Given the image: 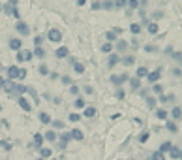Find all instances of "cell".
Masks as SVG:
<instances>
[{
	"label": "cell",
	"mask_w": 182,
	"mask_h": 160,
	"mask_svg": "<svg viewBox=\"0 0 182 160\" xmlns=\"http://www.w3.org/2000/svg\"><path fill=\"white\" fill-rule=\"evenodd\" d=\"M15 30H17V32L21 34V36H28V34H30V27L27 25L25 21H21V19H19L17 23H15Z\"/></svg>",
	"instance_id": "1"
},
{
	"label": "cell",
	"mask_w": 182,
	"mask_h": 160,
	"mask_svg": "<svg viewBox=\"0 0 182 160\" xmlns=\"http://www.w3.org/2000/svg\"><path fill=\"white\" fill-rule=\"evenodd\" d=\"M32 57H34V55H32V51H28V49H19L17 55H15V58H17L19 62H28Z\"/></svg>",
	"instance_id": "2"
},
{
	"label": "cell",
	"mask_w": 182,
	"mask_h": 160,
	"mask_svg": "<svg viewBox=\"0 0 182 160\" xmlns=\"http://www.w3.org/2000/svg\"><path fill=\"white\" fill-rule=\"evenodd\" d=\"M47 40L53 41V43H58V41H62V32H60L58 28H49V32H47Z\"/></svg>",
	"instance_id": "3"
},
{
	"label": "cell",
	"mask_w": 182,
	"mask_h": 160,
	"mask_svg": "<svg viewBox=\"0 0 182 160\" xmlns=\"http://www.w3.org/2000/svg\"><path fill=\"white\" fill-rule=\"evenodd\" d=\"M17 104H19V107H21L23 111H27V113L32 111V104H30L25 96H17Z\"/></svg>",
	"instance_id": "4"
},
{
	"label": "cell",
	"mask_w": 182,
	"mask_h": 160,
	"mask_svg": "<svg viewBox=\"0 0 182 160\" xmlns=\"http://www.w3.org/2000/svg\"><path fill=\"white\" fill-rule=\"evenodd\" d=\"M6 74H8V79L10 81H15L17 77H19V66H10V68H6Z\"/></svg>",
	"instance_id": "5"
},
{
	"label": "cell",
	"mask_w": 182,
	"mask_h": 160,
	"mask_svg": "<svg viewBox=\"0 0 182 160\" xmlns=\"http://www.w3.org/2000/svg\"><path fill=\"white\" fill-rule=\"evenodd\" d=\"M130 79V76L128 74H122V76H111V83H115L117 87H120L124 81H128Z\"/></svg>",
	"instance_id": "6"
},
{
	"label": "cell",
	"mask_w": 182,
	"mask_h": 160,
	"mask_svg": "<svg viewBox=\"0 0 182 160\" xmlns=\"http://www.w3.org/2000/svg\"><path fill=\"white\" fill-rule=\"evenodd\" d=\"M162 77V70H154V72H148V76H147V79H148V83H158V79Z\"/></svg>",
	"instance_id": "7"
},
{
	"label": "cell",
	"mask_w": 182,
	"mask_h": 160,
	"mask_svg": "<svg viewBox=\"0 0 182 160\" xmlns=\"http://www.w3.org/2000/svg\"><path fill=\"white\" fill-rule=\"evenodd\" d=\"M43 136L38 132V134H34V140H32V147H36V149H39V147H43Z\"/></svg>",
	"instance_id": "8"
},
{
	"label": "cell",
	"mask_w": 182,
	"mask_h": 160,
	"mask_svg": "<svg viewBox=\"0 0 182 160\" xmlns=\"http://www.w3.org/2000/svg\"><path fill=\"white\" fill-rule=\"evenodd\" d=\"M10 49H13V51L23 49V41H21L19 38H11V40H10Z\"/></svg>",
	"instance_id": "9"
},
{
	"label": "cell",
	"mask_w": 182,
	"mask_h": 160,
	"mask_svg": "<svg viewBox=\"0 0 182 160\" xmlns=\"http://www.w3.org/2000/svg\"><path fill=\"white\" fill-rule=\"evenodd\" d=\"M15 87H17V83L15 81H10V79H6V83H4V90H6V93H10V94H13L15 93Z\"/></svg>",
	"instance_id": "10"
},
{
	"label": "cell",
	"mask_w": 182,
	"mask_h": 160,
	"mask_svg": "<svg viewBox=\"0 0 182 160\" xmlns=\"http://www.w3.org/2000/svg\"><path fill=\"white\" fill-rule=\"evenodd\" d=\"M68 55H70V49H68V47H64V45H62V47H58V49L55 51V57H56V58H66Z\"/></svg>",
	"instance_id": "11"
},
{
	"label": "cell",
	"mask_w": 182,
	"mask_h": 160,
	"mask_svg": "<svg viewBox=\"0 0 182 160\" xmlns=\"http://www.w3.org/2000/svg\"><path fill=\"white\" fill-rule=\"evenodd\" d=\"M38 119H39V123H41V124H51V121H53V119H51V115H49V113H45V111H41V113H39Z\"/></svg>",
	"instance_id": "12"
},
{
	"label": "cell",
	"mask_w": 182,
	"mask_h": 160,
	"mask_svg": "<svg viewBox=\"0 0 182 160\" xmlns=\"http://www.w3.org/2000/svg\"><path fill=\"white\" fill-rule=\"evenodd\" d=\"M70 136H72V140H75V141H81V140L85 138V134H83L79 128H73V130L70 132Z\"/></svg>",
	"instance_id": "13"
},
{
	"label": "cell",
	"mask_w": 182,
	"mask_h": 160,
	"mask_svg": "<svg viewBox=\"0 0 182 160\" xmlns=\"http://www.w3.org/2000/svg\"><path fill=\"white\" fill-rule=\"evenodd\" d=\"M96 113H98V109H96L94 106H86L83 115H85V117H96Z\"/></svg>",
	"instance_id": "14"
},
{
	"label": "cell",
	"mask_w": 182,
	"mask_h": 160,
	"mask_svg": "<svg viewBox=\"0 0 182 160\" xmlns=\"http://www.w3.org/2000/svg\"><path fill=\"white\" fill-rule=\"evenodd\" d=\"M128 49V43L124 40H117V53H124Z\"/></svg>",
	"instance_id": "15"
},
{
	"label": "cell",
	"mask_w": 182,
	"mask_h": 160,
	"mask_svg": "<svg viewBox=\"0 0 182 160\" xmlns=\"http://www.w3.org/2000/svg\"><path fill=\"white\" fill-rule=\"evenodd\" d=\"M43 140H47V141H56V132L55 130H47L43 136Z\"/></svg>",
	"instance_id": "16"
},
{
	"label": "cell",
	"mask_w": 182,
	"mask_h": 160,
	"mask_svg": "<svg viewBox=\"0 0 182 160\" xmlns=\"http://www.w3.org/2000/svg\"><path fill=\"white\" fill-rule=\"evenodd\" d=\"M51 154H53V151H51L49 147H39V156H41V158H49Z\"/></svg>",
	"instance_id": "17"
},
{
	"label": "cell",
	"mask_w": 182,
	"mask_h": 160,
	"mask_svg": "<svg viewBox=\"0 0 182 160\" xmlns=\"http://www.w3.org/2000/svg\"><path fill=\"white\" fill-rule=\"evenodd\" d=\"M72 140V136H70V132H62L60 134V141L58 143H62V145H68V141Z\"/></svg>",
	"instance_id": "18"
},
{
	"label": "cell",
	"mask_w": 182,
	"mask_h": 160,
	"mask_svg": "<svg viewBox=\"0 0 182 160\" xmlns=\"http://www.w3.org/2000/svg\"><path fill=\"white\" fill-rule=\"evenodd\" d=\"M34 57H38V58H45V49L41 47V45H38V47L34 49V53H32Z\"/></svg>",
	"instance_id": "19"
},
{
	"label": "cell",
	"mask_w": 182,
	"mask_h": 160,
	"mask_svg": "<svg viewBox=\"0 0 182 160\" xmlns=\"http://www.w3.org/2000/svg\"><path fill=\"white\" fill-rule=\"evenodd\" d=\"M130 87H131V90H139V87H141L139 77H133V79H130Z\"/></svg>",
	"instance_id": "20"
},
{
	"label": "cell",
	"mask_w": 182,
	"mask_h": 160,
	"mask_svg": "<svg viewBox=\"0 0 182 160\" xmlns=\"http://www.w3.org/2000/svg\"><path fill=\"white\" fill-rule=\"evenodd\" d=\"M120 62V57H118V53H115V55H109V66L113 68L115 64H118Z\"/></svg>",
	"instance_id": "21"
},
{
	"label": "cell",
	"mask_w": 182,
	"mask_h": 160,
	"mask_svg": "<svg viewBox=\"0 0 182 160\" xmlns=\"http://www.w3.org/2000/svg\"><path fill=\"white\" fill-rule=\"evenodd\" d=\"M171 115H173V119H175V121H180V119H182V109H180V107H173Z\"/></svg>",
	"instance_id": "22"
},
{
	"label": "cell",
	"mask_w": 182,
	"mask_h": 160,
	"mask_svg": "<svg viewBox=\"0 0 182 160\" xmlns=\"http://www.w3.org/2000/svg\"><path fill=\"white\" fill-rule=\"evenodd\" d=\"M167 115H169V113H167L165 109H156V117H158V119L165 121V119H167Z\"/></svg>",
	"instance_id": "23"
},
{
	"label": "cell",
	"mask_w": 182,
	"mask_h": 160,
	"mask_svg": "<svg viewBox=\"0 0 182 160\" xmlns=\"http://www.w3.org/2000/svg\"><path fill=\"white\" fill-rule=\"evenodd\" d=\"M147 76H148V70H147L145 66H139L137 68V77L141 79V77H147Z\"/></svg>",
	"instance_id": "24"
},
{
	"label": "cell",
	"mask_w": 182,
	"mask_h": 160,
	"mask_svg": "<svg viewBox=\"0 0 182 160\" xmlns=\"http://www.w3.org/2000/svg\"><path fill=\"white\" fill-rule=\"evenodd\" d=\"M130 32H131V34H139V32H141V25H137V23H131V25H130Z\"/></svg>",
	"instance_id": "25"
},
{
	"label": "cell",
	"mask_w": 182,
	"mask_h": 160,
	"mask_svg": "<svg viewBox=\"0 0 182 160\" xmlns=\"http://www.w3.org/2000/svg\"><path fill=\"white\" fill-rule=\"evenodd\" d=\"M158 30H160L158 23H148V32H150V34H158Z\"/></svg>",
	"instance_id": "26"
},
{
	"label": "cell",
	"mask_w": 182,
	"mask_h": 160,
	"mask_svg": "<svg viewBox=\"0 0 182 160\" xmlns=\"http://www.w3.org/2000/svg\"><path fill=\"white\" fill-rule=\"evenodd\" d=\"M38 72H39V76H49V68H47V64H41V66L38 68Z\"/></svg>",
	"instance_id": "27"
},
{
	"label": "cell",
	"mask_w": 182,
	"mask_h": 160,
	"mask_svg": "<svg viewBox=\"0 0 182 160\" xmlns=\"http://www.w3.org/2000/svg\"><path fill=\"white\" fill-rule=\"evenodd\" d=\"M173 100H175V96H173V94H167V96H163V94H162V96H160V102H162V104H169V102H173Z\"/></svg>",
	"instance_id": "28"
},
{
	"label": "cell",
	"mask_w": 182,
	"mask_h": 160,
	"mask_svg": "<svg viewBox=\"0 0 182 160\" xmlns=\"http://www.w3.org/2000/svg\"><path fill=\"white\" fill-rule=\"evenodd\" d=\"M171 147H173V143H171V141H163V143H162V147H160V153L171 151Z\"/></svg>",
	"instance_id": "29"
},
{
	"label": "cell",
	"mask_w": 182,
	"mask_h": 160,
	"mask_svg": "<svg viewBox=\"0 0 182 160\" xmlns=\"http://www.w3.org/2000/svg\"><path fill=\"white\" fill-rule=\"evenodd\" d=\"M73 68H75V72H77V74H83V72H85V64L77 62V60L73 62Z\"/></svg>",
	"instance_id": "30"
},
{
	"label": "cell",
	"mask_w": 182,
	"mask_h": 160,
	"mask_svg": "<svg viewBox=\"0 0 182 160\" xmlns=\"http://www.w3.org/2000/svg\"><path fill=\"white\" fill-rule=\"evenodd\" d=\"M111 51H113V43H109V41H107V43H103V45H101V53H111Z\"/></svg>",
	"instance_id": "31"
},
{
	"label": "cell",
	"mask_w": 182,
	"mask_h": 160,
	"mask_svg": "<svg viewBox=\"0 0 182 160\" xmlns=\"http://www.w3.org/2000/svg\"><path fill=\"white\" fill-rule=\"evenodd\" d=\"M147 107H148V109H154V107H156V98L148 96V98H147Z\"/></svg>",
	"instance_id": "32"
},
{
	"label": "cell",
	"mask_w": 182,
	"mask_h": 160,
	"mask_svg": "<svg viewBox=\"0 0 182 160\" xmlns=\"http://www.w3.org/2000/svg\"><path fill=\"white\" fill-rule=\"evenodd\" d=\"M75 107H77V109H85V107H86V102H85L83 98H77V100H75Z\"/></svg>",
	"instance_id": "33"
},
{
	"label": "cell",
	"mask_w": 182,
	"mask_h": 160,
	"mask_svg": "<svg viewBox=\"0 0 182 160\" xmlns=\"http://www.w3.org/2000/svg\"><path fill=\"white\" fill-rule=\"evenodd\" d=\"M167 130H169V132H178V126H176V123L169 121V123H167Z\"/></svg>",
	"instance_id": "34"
},
{
	"label": "cell",
	"mask_w": 182,
	"mask_h": 160,
	"mask_svg": "<svg viewBox=\"0 0 182 160\" xmlns=\"http://www.w3.org/2000/svg\"><path fill=\"white\" fill-rule=\"evenodd\" d=\"M178 156H180V149L173 145V147H171V158H178Z\"/></svg>",
	"instance_id": "35"
},
{
	"label": "cell",
	"mask_w": 182,
	"mask_h": 160,
	"mask_svg": "<svg viewBox=\"0 0 182 160\" xmlns=\"http://www.w3.org/2000/svg\"><path fill=\"white\" fill-rule=\"evenodd\" d=\"M105 40H109V43H111V41H115V40H117V34L113 32V30H109V32L105 34Z\"/></svg>",
	"instance_id": "36"
},
{
	"label": "cell",
	"mask_w": 182,
	"mask_h": 160,
	"mask_svg": "<svg viewBox=\"0 0 182 160\" xmlns=\"http://www.w3.org/2000/svg\"><path fill=\"white\" fill-rule=\"evenodd\" d=\"M152 90H154L156 94H162V93H163V87L158 85V83H154V85H152Z\"/></svg>",
	"instance_id": "37"
},
{
	"label": "cell",
	"mask_w": 182,
	"mask_h": 160,
	"mask_svg": "<svg viewBox=\"0 0 182 160\" xmlns=\"http://www.w3.org/2000/svg\"><path fill=\"white\" fill-rule=\"evenodd\" d=\"M148 138H150V134H148V132H143V134L139 136V141H141V143H147Z\"/></svg>",
	"instance_id": "38"
},
{
	"label": "cell",
	"mask_w": 182,
	"mask_h": 160,
	"mask_svg": "<svg viewBox=\"0 0 182 160\" xmlns=\"http://www.w3.org/2000/svg\"><path fill=\"white\" fill-rule=\"evenodd\" d=\"M51 124H53L55 128H58V130H62V128H64V123H62V121H58V119H55V121H51Z\"/></svg>",
	"instance_id": "39"
},
{
	"label": "cell",
	"mask_w": 182,
	"mask_h": 160,
	"mask_svg": "<svg viewBox=\"0 0 182 160\" xmlns=\"http://www.w3.org/2000/svg\"><path fill=\"white\" fill-rule=\"evenodd\" d=\"M152 160H165V156H163V153H160V151H156V153L152 154Z\"/></svg>",
	"instance_id": "40"
},
{
	"label": "cell",
	"mask_w": 182,
	"mask_h": 160,
	"mask_svg": "<svg viewBox=\"0 0 182 160\" xmlns=\"http://www.w3.org/2000/svg\"><path fill=\"white\" fill-rule=\"evenodd\" d=\"M68 119H70L72 123H77V121H81V115H79V113H72V115L68 117Z\"/></svg>",
	"instance_id": "41"
},
{
	"label": "cell",
	"mask_w": 182,
	"mask_h": 160,
	"mask_svg": "<svg viewBox=\"0 0 182 160\" xmlns=\"http://www.w3.org/2000/svg\"><path fill=\"white\" fill-rule=\"evenodd\" d=\"M113 4H115L117 8H124V6L128 4V0H115V2H113Z\"/></svg>",
	"instance_id": "42"
},
{
	"label": "cell",
	"mask_w": 182,
	"mask_h": 160,
	"mask_svg": "<svg viewBox=\"0 0 182 160\" xmlns=\"http://www.w3.org/2000/svg\"><path fill=\"white\" fill-rule=\"evenodd\" d=\"M126 6H130L131 10H135V8L139 6V2H137V0H128V4H126Z\"/></svg>",
	"instance_id": "43"
},
{
	"label": "cell",
	"mask_w": 182,
	"mask_h": 160,
	"mask_svg": "<svg viewBox=\"0 0 182 160\" xmlns=\"http://www.w3.org/2000/svg\"><path fill=\"white\" fill-rule=\"evenodd\" d=\"M133 62H135V57H126V58H124V64H126V66H131Z\"/></svg>",
	"instance_id": "44"
},
{
	"label": "cell",
	"mask_w": 182,
	"mask_h": 160,
	"mask_svg": "<svg viewBox=\"0 0 182 160\" xmlns=\"http://www.w3.org/2000/svg\"><path fill=\"white\" fill-rule=\"evenodd\" d=\"M27 77V70H25V68H19V77L17 79H25Z\"/></svg>",
	"instance_id": "45"
},
{
	"label": "cell",
	"mask_w": 182,
	"mask_h": 160,
	"mask_svg": "<svg viewBox=\"0 0 182 160\" xmlns=\"http://www.w3.org/2000/svg\"><path fill=\"white\" fill-rule=\"evenodd\" d=\"M103 8H105V10H111V8H115V4H113L111 0H105V2H103Z\"/></svg>",
	"instance_id": "46"
},
{
	"label": "cell",
	"mask_w": 182,
	"mask_h": 160,
	"mask_svg": "<svg viewBox=\"0 0 182 160\" xmlns=\"http://www.w3.org/2000/svg\"><path fill=\"white\" fill-rule=\"evenodd\" d=\"M0 145H2L6 151H11V143H10V141H0Z\"/></svg>",
	"instance_id": "47"
},
{
	"label": "cell",
	"mask_w": 182,
	"mask_h": 160,
	"mask_svg": "<svg viewBox=\"0 0 182 160\" xmlns=\"http://www.w3.org/2000/svg\"><path fill=\"white\" fill-rule=\"evenodd\" d=\"M145 49H147L148 53H154V51H158V47H156V45H145Z\"/></svg>",
	"instance_id": "48"
},
{
	"label": "cell",
	"mask_w": 182,
	"mask_h": 160,
	"mask_svg": "<svg viewBox=\"0 0 182 160\" xmlns=\"http://www.w3.org/2000/svg\"><path fill=\"white\" fill-rule=\"evenodd\" d=\"M70 93H72V94H79V87H77V85H72V87H70Z\"/></svg>",
	"instance_id": "49"
},
{
	"label": "cell",
	"mask_w": 182,
	"mask_h": 160,
	"mask_svg": "<svg viewBox=\"0 0 182 160\" xmlns=\"http://www.w3.org/2000/svg\"><path fill=\"white\" fill-rule=\"evenodd\" d=\"M173 76H175V77H182V70H180V68H175V70H173Z\"/></svg>",
	"instance_id": "50"
},
{
	"label": "cell",
	"mask_w": 182,
	"mask_h": 160,
	"mask_svg": "<svg viewBox=\"0 0 182 160\" xmlns=\"http://www.w3.org/2000/svg\"><path fill=\"white\" fill-rule=\"evenodd\" d=\"M41 41H43V36H36V38H34V43H36V47H38V45H41Z\"/></svg>",
	"instance_id": "51"
},
{
	"label": "cell",
	"mask_w": 182,
	"mask_h": 160,
	"mask_svg": "<svg viewBox=\"0 0 182 160\" xmlns=\"http://www.w3.org/2000/svg\"><path fill=\"white\" fill-rule=\"evenodd\" d=\"M62 83H64V85H70V83H72V77H70V76H64V77H62Z\"/></svg>",
	"instance_id": "52"
},
{
	"label": "cell",
	"mask_w": 182,
	"mask_h": 160,
	"mask_svg": "<svg viewBox=\"0 0 182 160\" xmlns=\"http://www.w3.org/2000/svg\"><path fill=\"white\" fill-rule=\"evenodd\" d=\"M117 98H118V100L124 98V90H122V89H117Z\"/></svg>",
	"instance_id": "53"
},
{
	"label": "cell",
	"mask_w": 182,
	"mask_h": 160,
	"mask_svg": "<svg viewBox=\"0 0 182 160\" xmlns=\"http://www.w3.org/2000/svg\"><path fill=\"white\" fill-rule=\"evenodd\" d=\"M100 8H101V4H100V2H94V4H92V10H100Z\"/></svg>",
	"instance_id": "54"
},
{
	"label": "cell",
	"mask_w": 182,
	"mask_h": 160,
	"mask_svg": "<svg viewBox=\"0 0 182 160\" xmlns=\"http://www.w3.org/2000/svg\"><path fill=\"white\" fill-rule=\"evenodd\" d=\"M4 83H6V79H4L2 76H0V89H2V87H4Z\"/></svg>",
	"instance_id": "55"
},
{
	"label": "cell",
	"mask_w": 182,
	"mask_h": 160,
	"mask_svg": "<svg viewBox=\"0 0 182 160\" xmlns=\"http://www.w3.org/2000/svg\"><path fill=\"white\" fill-rule=\"evenodd\" d=\"M173 57H175V58H178V60H182V55H180V53H173Z\"/></svg>",
	"instance_id": "56"
},
{
	"label": "cell",
	"mask_w": 182,
	"mask_h": 160,
	"mask_svg": "<svg viewBox=\"0 0 182 160\" xmlns=\"http://www.w3.org/2000/svg\"><path fill=\"white\" fill-rule=\"evenodd\" d=\"M17 2L19 0H8V4H11V6H17Z\"/></svg>",
	"instance_id": "57"
},
{
	"label": "cell",
	"mask_w": 182,
	"mask_h": 160,
	"mask_svg": "<svg viewBox=\"0 0 182 160\" xmlns=\"http://www.w3.org/2000/svg\"><path fill=\"white\" fill-rule=\"evenodd\" d=\"M85 2L86 0H77V6H85Z\"/></svg>",
	"instance_id": "58"
},
{
	"label": "cell",
	"mask_w": 182,
	"mask_h": 160,
	"mask_svg": "<svg viewBox=\"0 0 182 160\" xmlns=\"http://www.w3.org/2000/svg\"><path fill=\"white\" fill-rule=\"evenodd\" d=\"M178 158H180V160H182V151H180V156H178Z\"/></svg>",
	"instance_id": "59"
},
{
	"label": "cell",
	"mask_w": 182,
	"mask_h": 160,
	"mask_svg": "<svg viewBox=\"0 0 182 160\" xmlns=\"http://www.w3.org/2000/svg\"><path fill=\"white\" fill-rule=\"evenodd\" d=\"M38 160H45V158H41V156H39V158H38Z\"/></svg>",
	"instance_id": "60"
},
{
	"label": "cell",
	"mask_w": 182,
	"mask_h": 160,
	"mask_svg": "<svg viewBox=\"0 0 182 160\" xmlns=\"http://www.w3.org/2000/svg\"><path fill=\"white\" fill-rule=\"evenodd\" d=\"M0 70H2V62H0Z\"/></svg>",
	"instance_id": "61"
},
{
	"label": "cell",
	"mask_w": 182,
	"mask_h": 160,
	"mask_svg": "<svg viewBox=\"0 0 182 160\" xmlns=\"http://www.w3.org/2000/svg\"><path fill=\"white\" fill-rule=\"evenodd\" d=\"M0 111H2V106H0Z\"/></svg>",
	"instance_id": "62"
}]
</instances>
